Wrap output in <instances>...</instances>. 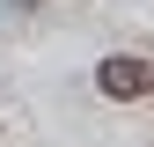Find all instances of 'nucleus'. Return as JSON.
I'll list each match as a JSON object with an SVG mask.
<instances>
[{
  "instance_id": "nucleus-1",
  "label": "nucleus",
  "mask_w": 154,
  "mask_h": 147,
  "mask_svg": "<svg viewBox=\"0 0 154 147\" xmlns=\"http://www.w3.org/2000/svg\"><path fill=\"white\" fill-rule=\"evenodd\" d=\"M95 88H103L110 103H140V96H154V66L132 59V52H110V59L95 66Z\"/></svg>"
}]
</instances>
